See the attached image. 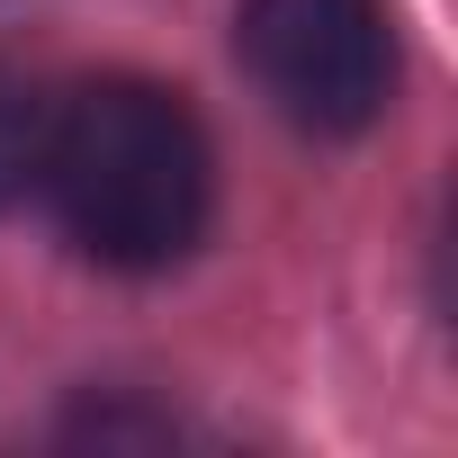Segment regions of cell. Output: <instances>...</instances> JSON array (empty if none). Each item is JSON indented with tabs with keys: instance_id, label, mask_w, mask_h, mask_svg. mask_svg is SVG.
Instances as JSON below:
<instances>
[{
	"instance_id": "3957f363",
	"label": "cell",
	"mask_w": 458,
	"mask_h": 458,
	"mask_svg": "<svg viewBox=\"0 0 458 458\" xmlns=\"http://www.w3.org/2000/svg\"><path fill=\"white\" fill-rule=\"evenodd\" d=\"M55 81L28 64H0V207H19L46 180V144H55Z\"/></svg>"
},
{
	"instance_id": "7a4b0ae2",
	"label": "cell",
	"mask_w": 458,
	"mask_h": 458,
	"mask_svg": "<svg viewBox=\"0 0 458 458\" xmlns=\"http://www.w3.org/2000/svg\"><path fill=\"white\" fill-rule=\"evenodd\" d=\"M234 46H243L261 99L306 135H360L395 99L386 0H243Z\"/></svg>"
},
{
	"instance_id": "6da1fadb",
	"label": "cell",
	"mask_w": 458,
	"mask_h": 458,
	"mask_svg": "<svg viewBox=\"0 0 458 458\" xmlns=\"http://www.w3.org/2000/svg\"><path fill=\"white\" fill-rule=\"evenodd\" d=\"M37 189L55 198L64 234L99 270H171L207 234L216 162L180 90L117 72L55 99V144Z\"/></svg>"
}]
</instances>
